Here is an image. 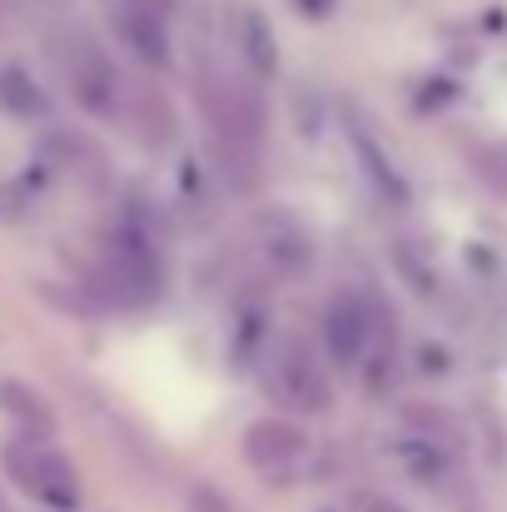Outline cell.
Masks as SVG:
<instances>
[{"label": "cell", "instance_id": "1", "mask_svg": "<svg viewBox=\"0 0 507 512\" xmlns=\"http://www.w3.org/2000/svg\"><path fill=\"white\" fill-rule=\"evenodd\" d=\"M95 289H105L125 309H145L165 294V264H160V239L155 229L130 209L100 234V274Z\"/></svg>", "mask_w": 507, "mask_h": 512}, {"label": "cell", "instance_id": "12", "mask_svg": "<svg viewBox=\"0 0 507 512\" xmlns=\"http://www.w3.org/2000/svg\"><path fill=\"white\" fill-rule=\"evenodd\" d=\"M0 115H10V120H45L50 115V100L25 65L0 70Z\"/></svg>", "mask_w": 507, "mask_h": 512}, {"label": "cell", "instance_id": "15", "mask_svg": "<svg viewBox=\"0 0 507 512\" xmlns=\"http://www.w3.org/2000/svg\"><path fill=\"white\" fill-rule=\"evenodd\" d=\"M20 199H25V189L20 184H0V219H20L25 209H20Z\"/></svg>", "mask_w": 507, "mask_h": 512}, {"label": "cell", "instance_id": "17", "mask_svg": "<svg viewBox=\"0 0 507 512\" xmlns=\"http://www.w3.org/2000/svg\"><path fill=\"white\" fill-rule=\"evenodd\" d=\"M294 5H299V15H309V20H324L338 0H294Z\"/></svg>", "mask_w": 507, "mask_h": 512}, {"label": "cell", "instance_id": "5", "mask_svg": "<svg viewBox=\"0 0 507 512\" xmlns=\"http://www.w3.org/2000/svg\"><path fill=\"white\" fill-rule=\"evenodd\" d=\"M388 329L383 324V309L373 299H358L348 289H338L324 309V348L338 368H363L368 353H373V334Z\"/></svg>", "mask_w": 507, "mask_h": 512}, {"label": "cell", "instance_id": "6", "mask_svg": "<svg viewBox=\"0 0 507 512\" xmlns=\"http://www.w3.org/2000/svg\"><path fill=\"white\" fill-rule=\"evenodd\" d=\"M224 25H229V45H234L244 75L274 80L279 75V35H274L269 15L259 5H249V0H234L229 15H224Z\"/></svg>", "mask_w": 507, "mask_h": 512}, {"label": "cell", "instance_id": "3", "mask_svg": "<svg viewBox=\"0 0 507 512\" xmlns=\"http://www.w3.org/2000/svg\"><path fill=\"white\" fill-rule=\"evenodd\" d=\"M0 468H5V478H10L25 498H35L40 508L80 512V473H75V463H70L60 448L30 443V438H10L5 453H0Z\"/></svg>", "mask_w": 507, "mask_h": 512}, {"label": "cell", "instance_id": "10", "mask_svg": "<svg viewBox=\"0 0 507 512\" xmlns=\"http://www.w3.org/2000/svg\"><path fill=\"white\" fill-rule=\"evenodd\" d=\"M115 30H120V40L145 60V65H155V70H165L169 65V20L160 15H150V10H135V5H115Z\"/></svg>", "mask_w": 507, "mask_h": 512}, {"label": "cell", "instance_id": "11", "mask_svg": "<svg viewBox=\"0 0 507 512\" xmlns=\"http://www.w3.org/2000/svg\"><path fill=\"white\" fill-rule=\"evenodd\" d=\"M0 408L15 418L20 438H30V443H50V438H55V413H50V403H45L35 388L5 378V383H0Z\"/></svg>", "mask_w": 507, "mask_h": 512}, {"label": "cell", "instance_id": "7", "mask_svg": "<svg viewBox=\"0 0 507 512\" xmlns=\"http://www.w3.org/2000/svg\"><path fill=\"white\" fill-rule=\"evenodd\" d=\"M120 115L130 120V130H135V140H140L145 150L165 155V150L179 145V115H174L169 95L155 85V80H135V85H125Z\"/></svg>", "mask_w": 507, "mask_h": 512}, {"label": "cell", "instance_id": "13", "mask_svg": "<svg viewBox=\"0 0 507 512\" xmlns=\"http://www.w3.org/2000/svg\"><path fill=\"white\" fill-rule=\"evenodd\" d=\"M269 264L284 269V274H304L309 264V244L299 234H284V239H269Z\"/></svg>", "mask_w": 507, "mask_h": 512}, {"label": "cell", "instance_id": "18", "mask_svg": "<svg viewBox=\"0 0 507 512\" xmlns=\"http://www.w3.org/2000/svg\"><path fill=\"white\" fill-rule=\"evenodd\" d=\"M125 5H135V10H150V15H160V20H169V15H174V0H125Z\"/></svg>", "mask_w": 507, "mask_h": 512}, {"label": "cell", "instance_id": "9", "mask_svg": "<svg viewBox=\"0 0 507 512\" xmlns=\"http://www.w3.org/2000/svg\"><path fill=\"white\" fill-rule=\"evenodd\" d=\"M348 150H353L358 170H363V179H368V189H373L383 204H393V209L408 204V179L398 174V165L383 155V145H378L363 125H348Z\"/></svg>", "mask_w": 507, "mask_h": 512}, {"label": "cell", "instance_id": "8", "mask_svg": "<svg viewBox=\"0 0 507 512\" xmlns=\"http://www.w3.org/2000/svg\"><path fill=\"white\" fill-rule=\"evenodd\" d=\"M304 453H309V438L289 418H259L244 428V458L259 473H289L294 463H304Z\"/></svg>", "mask_w": 507, "mask_h": 512}, {"label": "cell", "instance_id": "16", "mask_svg": "<svg viewBox=\"0 0 507 512\" xmlns=\"http://www.w3.org/2000/svg\"><path fill=\"white\" fill-rule=\"evenodd\" d=\"M358 512H403L393 498H383V493H358Z\"/></svg>", "mask_w": 507, "mask_h": 512}, {"label": "cell", "instance_id": "4", "mask_svg": "<svg viewBox=\"0 0 507 512\" xmlns=\"http://www.w3.org/2000/svg\"><path fill=\"white\" fill-rule=\"evenodd\" d=\"M55 55H60V75L70 85V100L95 120H115L120 100H125V80H120L115 60L105 55V45L90 40L85 30H65Z\"/></svg>", "mask_w": 507, "mask_h": 512}, {"label": "cell", "instance_id": "14", "mask_svg": "<svg viewBox=\"0 0 507 512\" xmlns=\"http://www.w3.org/2000/svg\"><path fill=\"white\" fill-rule=\"evenodd\" d=\"M184 512H234V503H229L219 488L194 483V488H189V498H184Z\"/></svg>", "mask_w": 507, "mask_h": 512}, {"label": "cell", "instance_id": "2", "mask_svg": "<svg viewBox=\"0 0 507 512\" xmlns=\"http://www.w3.org/2000/svg\"><path fill=\"white\" fill-rule=\"evenodd\" d=\"M264 393L289 408V413H329L334 408V383L329 368L314 358L304 334H279L264 358Z\"/></svg>", "mask_w": 507, "mask_h": 512}]
</instances>
